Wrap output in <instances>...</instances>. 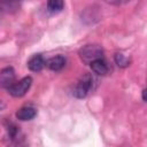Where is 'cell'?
<instances>
[{"mask_svg": "<svg viewBox=\"0 0 147 147\" xmlns=\"http://www.w3.org/2000/svg\"><path fill=\"white\" fill-rule=\"evenodd\" d=\"M15 83V71L11 67L3 68L0 71V86L3 88L10 87Z\"/></svg>", "mask_w": 147, "mask_h": 147, "instance_id": "277c9868", "label": "cell"}, {"mask_svg": "<svg viewBox=\"0 0 147 147\" xmlns=\"http://www.w3.org/2000/svg\"><path fill=\"white\" fill-rule=\"evenodd\" d=\"M106 2L108 3H111V5H121V3H125V2H129L131 0H105Z\"/></svg>", "mask_w": 147, "mask_h": 147, "instance_id": "7c38bea8", "label": "cell"}, {"mask_svg": "<svg viewBox=\"0 0 147 147\" xmlns=\"http://www.w3.org/2000/svg\"><path fill=\"white\" fill-rule=\"evenodd\" d=\"M114 59H115L116 64H117L118 67H121V68H126V67H129L130 63H131L130 59H129L127 56H125L123 53H116Z\"/></svg>", "mask_w": 147, "mask_h": 147, "instance_id": "8fae6325", "label": "cell"}, {"mask_svg": "<svg viewBox=\"0 0 147 147\" xmlns=\"http://www.w3.org/2000/svg\"><path fill=\"white\" fill-rule=\"evenodd\" d=\"M94 85H95V78L91 75V74H85L79 82L77 83V85L75 86L72 93L76 98L78 99H83L85 98L91 91L94 90Z\"/></svg>", "mask_w": 147, "mask_h": 147, "instance_id": "6da1fadb", "label": "cell"}, {"mask_svg": "<svg viewBox=\"0 0 147 147\" xmlns=\"http://www.w3.org/2000/svg\"><path fill=\"white\" fill-rule=\"evenodd\" d=\"M37 115V110L36 108L31 107V106H25V107H22L20 108L17 111H16V118L20 119V121H30V119H33Z\"/></svg>", "mask_w": 147, "mask_h": 147, "instance_id": "52a82bcc", "label": "cell"}, {"mask_svg": "<svg viewBox=\"0 0 147 147\" xmlns=\"http://www.w3.org/2000/svg\"><path fill=\"white\" fill-rule=\"evenodd\" d=\"M145 93H146V90H142V100L146 101V98H145Z\"/></svg>", "mask_w": 147, "mask_h": 147, "instance_id": "4fadbf2b", "label": "cell"}, {"mask_svg": "<svg viewBox=\"0 0 147 147\" xmlns=\"http://www.w3.org/2000/svg\"><path fill=\"white\" fill-rule=\"evenodd\" d=\"M64 7V0H47V10L51 14L60 13Z\"/></svg>", "mask_w": 147, "mask_h": 147, "instance_id": "30bf717a", "label": "cell"}, {"mask_svg": "<svg viewBox=\"0 0 147 147\" xmlns=\"http://www.w3.org/2000/svg\"><path fill=\"white\" fill-rule=\"evenodd\" d=\"M47 67L53 70V71H59L61 70L64 65H65V57L62 56V55H56L52 59H49L47 62H46Z\"/></svg>", "mask_w": 147, "mask_h": 147, "instance_id": "9c48e42d", "label": "cell"}, {"mask_svg": "<svg viewBox=\"0 0 147 147\" xmlns=\"http://www.w3.org/2000/svg\"><path fill=\"white\" fill-rule=\"evenodd\" d=\"M45 65H46V61H45V59L41 54H34L28 61V68L31 71H34V72H38V71L42 70Z\"/></svg>", "mask_w": 147, "mask_h": 147, "instance_id": "5b68a950", "label": "cell"}, {"mask_svg": "<svg viewBox=\"0 0 147 147\" xmlns=\"http://www.w3.org/2000/svg\"><path fill=\"white\" fill-rule=\"evenodd\" d=\"M22 0H0V11L11 13L20 8Z\"/></svg>", "mask_w": 147, "mask_h": 147, "instance_id": "ba28073f", "label": "cell"}, {"mask_svg": "<svg viewBox=\"0 0 147 147\" xmlns=\"http://www.w3.org/2000/svg\"><path fill=\"white\" fill-rule=\"evenodd\" d=\"M2 107H3V105H2V103H1V102H0V109H1V108H2Z\"/></svg>", "mask_w": 147, "mask_h": 147, "instance_id": "5bb4252c", "label": "cell"}, {"mask_svg": "<svg viewBox=\"0 0 147 147\" xmlns=\"http://www.w3.org/2000/svg\"><path fill=\"white\" fill-rule=\"evenodd\" d=\"M90 65H91L92 71H93L94 74H96V75L105 76V75H107L108 71H109L108 63L106 62V60H105L103 57H101V59H96V60L92 61V62L90 63Z\"/></svg>", "mask_w": 147, "mask_h": 147, "instance_id": "8992f818", "label": "cell"}, {"mask_svg": "<svg viewBox=\"0 0 147 147\" xmlns=\"http://www.w3.org/2000/svg\"><path fill=\"white\" fill-rule=\"evenodd\" d=\"M79 57L86 64H90L96 59L103 57V49L99 45H86L79 49Z\"/></svg>", "mask_w": 147, "mask_h": 147, "instance_id": "7a4b0ae2", "label": "cell"}, {"mask_svg": "<svg viewBox=\"0 0 147 147\" xmlns=\"http://www.w3.org/2000/svg\"><path fill=\"white\" fill-rule=\"evenodd\" d=\"M32 85V78L30 76H26L24 78H22L18 82H15L10 87L7 88L8 93L15 98H21L23 95L26 94V92L30 90Z\"/></svg>", "mask_w": 147, "mask_h": 147, "instance_id": "3957f363", "label": "cell"}]
</instances>
